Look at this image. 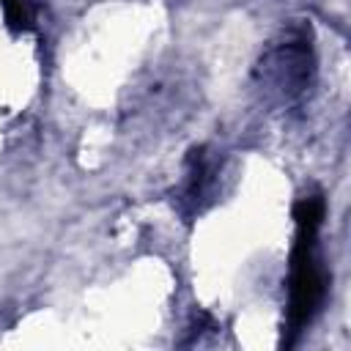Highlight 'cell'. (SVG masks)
I'll return each instance as SVG.
<instances>
[{
	"label": "cell",
	"instance_id": "cell-1",
	"mask_svg": "<svg viewBox=\"0 0 351 351\" xmlns=\"http://www.w3.org/2000/svg\"><path fill=\"white\" fill-rule=\"evenodd\" d=\"M326 217V200L321 195L302 197L293 206L296 241L291 250V274H288V337L291 346L299 332L315 318L326 296V269L318 250V230Z\"/></svg>",
	"mask_w": 351,
	"mask_h": 351
},
{
	"label": "cell",
	"instance_id": "cell-2",
	"mask_svg": "<svg viewBox=\"0 0 351 351\" xmlns=\"http://www.w3.org/2000/svg\"><path fill=\"white\" fill-rule=\"evenodd\" d=\"M3 5V16H5V25L14 30V33H25L33 27L36 22V0H0Z\"/></svg>",
	"mask_w": 351,
	"mask_h": 351
}]
</instances>
